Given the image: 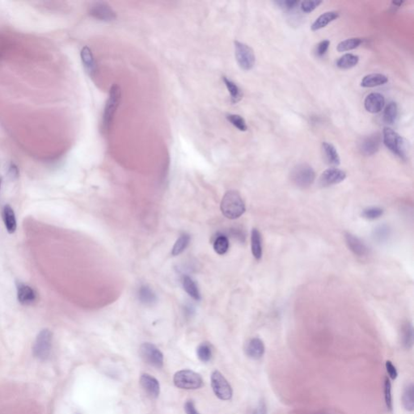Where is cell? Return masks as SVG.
<instances>
[{
  "label": "cell",
  "mask_w": 414,
  "mask_h": 414,
  "mask_svg": "<svg viewBox=\"0 0 414 414\" xmlns=\"http://www.w3.org/2000/svg\"><path fill=\"white\" fill-rule=\"evenodd\" d=\"M53 345V334L50 329H44L38 333L33 346L34 357L40 361L50 358Z\"/></svg>",
  "instance_id": "obj_4"
},
{
  "label": "cell",
  "mask_w": 414,
  "mask_h": 414,
  "mask_svg": "<svg viewBox=\"0 0 414 414\" xmlns=\"http://www.w3.org/2000/svg\"><path fill=\"white\" fill-rule=\"evenodd\" d=\"M184 312H185V316L187 317V318H190V317H192L193 315L194 314V307L191 304H188V305L185 306V308H184Z\"/></svg>",
  "instance_id": "obj_46"
},
{
  "label": "cell",
  "mask_w": 414,
  "mask_h": 414,
  "mask_svg": "<svg viewBox=\"0 0 414 414\" xmlns=\"http://www.w3.org/2000/svg\"><path fill=\"white\" fill-rule=\"evenodd\" d=\"M181 282H182L184 290H186V292L192 299L196 301L201 300L200 290H199V286L197 285L196 282L194 281L192 277H190L188 275H184L181 278Z\"/></svg>",
  "instance_id": "obj_26"
},
{
  "label": "cell",
  "mask_w": 414,
  "mask_h": 414,
  "mask_svg": "<svg viewBox=\"0 0 414 414\" xmlns=\"http://www.w3.org/2000/svg\"><path fill=\"white\" fill-rule=\"evenodd\" d=\"M339 17V13L338 11H326L325 13L320 15L312 24L311 29L312 31H318L320 29H324L327 26L328 24L331 22L334 21Z\"/></svg>",
  "instance_id": "obj_23"
},
{
  "label": "cell",
  "mask_w": 414,
  "mask_h": 414,
  "mask_svg": "<svg viewBox=\"0 0 414 414\" xmlns=\"http://www.w3.org/2000/svg\"><path fill=\"white\" fill-rule=\"evenodd\" d=\"M382 142V136L380 134H372L371 136L363 138L359 143L360 152L365 156H371L378 152Z\"/></svg>",
  "instance_id": "obj_13"
},
{
  "label": "cell",
  "mask_w": 414,
  "mask_h": 414,
  "mask_svg": "<svg viewBox=\"0 0 414 414\" xmlns=\"http://www.w3.org/2000/svg\"><path fill=\"white\" fill-rule=\"evenodd\" d=\"M322 2L321 0L303 1V2H301L300 8L304 13H310V12L314 11L315 9L317 8Z\"/></svg>",
  "instance_id": "obj_39"
},
{
  "label": "cell",
  "mask_w": 414,
  "mask_h": 414,
  "mask_svg": "<svg viewBox=\"0 0 414 414\" xmlns=\"http://www.w3.org/2000/svg\"><path fill=\"white\" fill-rule=\"evenodd\" d=\"M251 250L256 260H261L262 257V237L257 229L253 228L251 232Z\"/></svg>",
  "instance_id": "obj_24"
},
{
  "label": "cell",
  "mask_w": 414,
  "mask_h": 414,
  "mask_svg": "<svg viewBox=\"0 0 414 414\" xmlns=\"http://www.w3.org/2000/svg\"><path fill=\"white\" fill-rule=\"evenodd\" d=\"M316 172L307 164L295 166L290 172V180L293 184L300 189H307L314 183Z\"/></svg>",
  "instance_id": "obj_5"
},
{
  "label": "cell",
  "mask_w": 414,
  "mask_h": 414,
  "mask_svg": "<svg viewBox=\"0 0 414 414\" xmlns=\"http://www.w3.org/2000/svg\"><path fill=\"white\" fill-rule=\"evenodd\" d=\"M383 142L388 150L401 159L407 157V146L406 140L393 129L385 127L383 131Z\"/></svg>",
  "instance_id": "obj_3"
},
{
  "label": "cell",
  "mask_w": 414,
  "mask_h": 414,
  "mask_svg": "<svg viewBox=\"0 0 414 414\" xmlns=\"http://www.w3.org/2000/svg\"><path fill=\"white\" fill-rule=\"evenodd\" d=\"M253 414H267V406L263 400L260 401Z\"/></svg>",
  "instance_id": "obj_44"
},
{
  "label": "cell",
  "mask_w": 414,
  "mask_h": 414,
  "mask_svg": "<svg viewBox=\"0 0 414 414\" xmlns=\"http://www.w3.org/2000/svg\"><path fill=\"white\" fill-rule=\"evenodd\" d=\"M7 176L12 181L19 177V170H18L17 166L15 165V164H11L9 166L8 170H7Z\"/></svg>",
  "instance_id": "obj_43"
},
{
  "label": "cell",
  "mask_w": 414,
  "mask_h": 414,
  "mask_svg": "<svg viewBox=\"0 0 414 414\" xmlns=\"http://www.w3.org/2000/svg\"><path fill=\"white\" fill-rule=\"evenodd\" d=\"M328 414V413H325V412H320V413H316V414Z\"/></svg>",
  "instance_id": "obj_48"
},
{
  "label": "cell",
  "mask_w": 414,
  "mask_h": 414,
  "mask_svg": "<svg viewBox=\"0 0 414 414\" xmlns=\"http://www.w3.org/2000/svg\"><path fill=\"white\" fill-rule=\"evenodd\" d=\"M138 299L145 306H153L157 302V296L149 285L142 284L137 290Z\"/></svg>",
  "instance_id": "obj_20"
},
{
  "label": "cell",
  "mask_w": 414,
  "mask_h": 414,
  "mask_svg": "<svg viewBox=\"0 0 414 414\" xmlns=\"http://www.w3.org/2000/svg\"><path fill=\"white\" fill-rule=\"evenodd\" d=\"M176 387L186 390H195L203 385V378L198 373L190 370H182L176 373L173 378Z\"/></svg>",
  "instance_id": "obj_6"
},
{
  "label": "cell",
  "mask_w": 414,
  "mask_h": 414,
  "mask_svg": "<svg viewBox=\"0 0 414 414\" xmlns=\"http://www.w3.org/2000/svg\"><path fill=\"white\" fill-rule=\"evenodd\" d=\"M362 43V38L359 37H352L349 39L345 40L343 42H341L337 46V50L338 52H345V51H349V50H354V49L359 47Z\"/></svg>",
  "instance_id": "obj_33"
},
{
  "label": "cell",
  "mask_w": 414,
  "mask_h": 414,
  "mask_svg": "<svg viewBox=\"0 0 414 414\" xmlns=\"http://www.w3.org/2000/svg\"><path fill=\"white\" fill-rule=\"evenodd\" d=\"M229 240L227 236L223 234H218L214 238L213 248L214 252L218 255H224L229 249Z\"/></svg>",
  "instance_id": "obj_31"
},
{
  "label": "cell",
  "mask_w": 414,
  "mask_h": 414,
  "mask_svg": "<svg viewBox=\"0 0 414 414\" xmlns=\"http://www.w3.org/2000/svg\"><path fill=\"white\" fill-rule=\"evenodd\" d=\"M359 57L353 54H345L337 61V66L343 70H348L357 65Z\"/></svg>",
  "instance_id": "obj_30"
},
{
  "label": "cell",
  "mask_w": 414,
  "mask_h": 414,
  "mask_svg": "<svg viewBox=\"0 0 414 414\" xmlns=\"http://www.w3.org/2000/svg\"><path fill=\"white\" fill-rule=\"evenodd\" d=\"M388 82V78L384 74L374 73V74H367L362 78L361 81V87H379V86L384 85Z\"/></svg>",
  "instance_id": "obj_25"
},
{
  "label": "cell",
  "mask_w": 414,
  "mask_h": 414,
  "mask_svg": "<svg viewBox=\"0 0 414 414\" xmlns=\"http://www.w3.org/2000/svg\"><path fill=\"white\" fill-rule=\"evenodd\" d=\"M16 296L19 303L23 306H32L37 303L38 294L34 288L22 281H16Z\"/></svg>",
  "instance_id": "obj_11"
},
{
  "label": "cell",
  "mask_w": 414,
  "mask_h": 414,
  "mask_svg": "<svg viewBox=\"0 0 414 414\" xmlns=\"http://www.w3.org/2000/svg\"><path fill=\"white\" fill-rule=\"evenodd\" d=\"M222 81H223V83L227 87L229 93H230L231 103L236 104V103L239 102L243 97V92L240 87L227 77H222Z\"/></svg>",
  "instance_id": "obj_27"
},
{
  "label": "cell",
  "mask_w": 414,
  "mask_h": 414,
  "mask_svg": "<svg viewBox=\"0 0 414 414\" xmlns=\"http://www.w3.org/2000/svg\"><path fill=\"white\" fill-rule=\"evenodd\" d=\"M235 45V55L238 65L242 70H250L255 65L256 56L253 49L243 42L236 41Z\"/></svg>",
  "instance_id": "obj_7"
},
{
  "label": "cell",
  "mask_w": 414,
  "mask_h": 414,
  "mask_svg": "<svg viewBox=\"0 0 414 414\" xmlns=\"http://www.w3.org/2000/svg\"><path fill=\"white\" fill-rule=\"evenodd\" d=\"M398 117V106L397 103L391 101L386 106L384 113V121L388 125H393Z\"/></svg>",
  "instance_id": "obj_32"
},
{
  "label": "cell",
  "mask_w": 414,
  "mask_h": 414,
  "mask_svg": "<svg viewBox=\"0 0 414 414\" xmlns=\"http://www.w3.org/2000/svg\"><path fill=\"white\" fill-rule=\"evenodd\" d=\"M346 178V173L339 168H331L325 170L319 179V184L323 188L338 185Z\"/></svg>",
  "instance_id": "obj_12"
},
{
  "label": "cell",
  "mask_w": 414,
  "mask_h": 414,
  "mask_svg": "<svg viewBox=\"0 0 414 414\" xmlns=\"http://www.w3.org/2000/svg\"><path fill=\"white\" fill-rule=\"evenodd\" d=\"M226 118L231 125H233L234 127L237 128L239 131H246L248 130L246 122L241 116L238 115V114H227Z\"/></svg>",
  "instance_id": "obj_36"
},
{
  "label": "cell",
  "mask_w": 414,
  "mask_h": 414,
  "mask_svg": "<svg viewBox=\"0 0 414 414\" xmlns=\"http://www.w3.org/2000/svg\"><path fill=\"white\" fill-rule=\"evenodd\" d=\"M91 16L104 22H112L117 19V13L108 2L97 1L91 5L89 8Z\"/></svg>",
  "instance_id": "obj_10"
},
{
  "label": "cell",
  "mask_w": 414,
  "mask_h": 414,
  "mask_svg": "<svg viewBox=\"0 0 414 414\" xmlns=\"http://www.w3.org/2000/svg\"><path fill=\"white\" fill-rule=\"evenodd\" d=\"M383 214H384V209L379 207H369L365 209L362 213V217L369 220L377 219Z\"/></svg>",
  "instance_id": "obj_38"
},
{
  "label": "cell",
  "mask_w": 414,
  "mask_h": 414,
  "mask_svg": "<svg viewBox=\"0 0 414 414\" xmlns=\"http://www.w3.org/2000/svg\"><path fill=\"white\" fill-rule=\"evenodd\" d=\"M275 3L279 7L284 9V10H293L299 5V1L296 0H285V1H277Z\"/></svg>",
  "instance_id": "obj_40"
},
{
  "label": "cell",
  "mask_w": 414,
  "mask_h": 414,
  "mask_svg": "<svg viewBox=\"0 0 414 414\" xmlns=\"http://www.w3.org/2000/svg\"><path fill=\"white\" fill-rule=\"evenodd\" d=\"M211 387L214 394L222 401H230L233 395L231 385L219 371H214L211 375Z\"/></svg>",
  "instance_id": "obj_8"
},
{
  "label": "cell",
  "mask_w": 414,
  "mask_h": 414,
  "mask_svg": "<svg viewBox=\"0 0 414 414\" xmlns=\"http://www.w3.org/2000/svg\"><path fill=\"white\" fill-rule=\"evenodd\" d=\"M190 240H191V238H190L189 234H181V236H179L177 241L175 242L173 247H172V252H171L172 256L177 257V256H179L183 253L184 251L186 250L187 247L189 246Z\"/></svg>",
  "instance_id": "obj_29"
},
{
  "label": "cell",
  "mask_w": 414,
  "mask_h": 414,
  "mask_svg": "<svg viewBox=\"0 0 414 414\" xmlns=\"http://www.w3.org/2000/svg\"><path fill=\"white\" fill-rule=\"evenodd\" d=\"M401 343L402 346L407 350L412 349L414 346V326L410 321H406L401 326Z\"/></svg>",
  "instance_id": "obj_21"
},
{
  "label": "cell",
  "mask_w": 414,
  "mask_h": 414,
  "mask_svg": "<svg viewBox=\"0 0 414 414\" xmlns=\"http://www.w3.org/2000/svg\"><path fill=\"white\" fill-rule=\"evenodd\" d=\"M385 366L386 370H387V372H388L390 379H393V380L397 379V376H398V372H397V368H396V366L393 365V362L389 361V360H388V361L386 362Z\"/></svg>",
  "instance_id": "obj_42"
},
{
  "label": "cell",
  "mask_w": 414,
  "mask_h": 414,
  "mask_svg": "<svg viewBox=\"0 0 414 414\" xmlns=\"http://www.w3.org/2000/svg\"><path fill=\"white\" fill-rule=\"evenodd\" d=\"M121 98H122L121 87L118 84H113L109 90V98L106 101L104 113H103L102 129L105 133H107L111 127L114 114L121 102Z\"/></svg>",
  "instance_id": "obj_2"
},
{
  "label": "cell",
  "mask_w": 414,
  "mask_h": 414,
  "mask_svg": "<svg viewBox=\"0 0 414 414\" xmlns=\"http://www.w3.org/2000/svg\"><path fill=\"white\" fill-rule=\"evenodd\" d=\"M2 177H1V176H0V189H1V186H2Z\"/></svg>",
  "instance_id": "obj_47"
},
{
  "label": "cell",
  "mask_w": 414,
  "mask_h": 414,
  "mask_svg": "<svg viewBox=\"0 0 414 414\" xmlns=\"http://www.w3.org/2000/svg\"><path fill=\"white\" fill-rule=\"evenodd\" d=\"M221 211L228 219H236L245 212V204L240 194L236 190H229L221 201Z\"/></svg>",
  "instance_id": "obj_1"
},
{
  "label": "cell",
  "mask_w": 414,
  "mask_h": 414,
  "mask_svg": "<svg viewBox=\"0 0 414 414\" xmlns=\"http://www.w3.org/2000/svg\"><path fill=\"white\" fill-rule=\"evenodd\" d=\"M139 353L144 362L150 366L161 368L164 365V355L155 345L143 343L140 346Z\"/></svg>",
  "instance_id": "obj_9"
},
{
  "label": "cell",
  "mask_w": 414,
  "mask_h": 414,
  "mask_svg": "<svg viewBox=\"0 0 414 414\" xmlns=\"http://www.w3.org/2000/svg\"><path fill=\"white\" fill-rule=\"evenodd\" d=\"M185 410H186V414H199L194 406V402L191 401L186 402Z\"/></svg>",
  "instance_id": "obj_45"
},
{
  "label": "cell",
  "mask_w": 414,
  "mask_h": 414,
  "mask_svg": "<svg viewBox=\"0 0 414 414\" xmlns=\"http://www.w3.org/2000/svg\"><path fill=\"white\" fill-rule=\"evenodd\" d=\"M390 228H389L388 225H380V226L376 227L374 230L373 238L377 242H384V241L388 240V237L390 236Z\"/></svg>",
  "instance_id": "obj_35"
},
{
  "label": "cell",
  "mask_w": 414,
  "mask_h": 414,
  "mask_svg": "<svg viewBox=\"0 0 414 414\" xmlns=\"http://www.w3.org/2000/svg\"><path fill=\"white\" fill-rule=\"evenodd\" d=\"M345 240L348 249L357 257H366L369 254L368 247L366 246L361 239L354 236L353 234L346 232L345 233Z\"/></svg>",
  "instance_id": "obj_14"
},
{
  "label": "cell",
  "mask_w": 414,
  "mask_h": 414,
  "mask_svg": "<svg viewBox=\"0 0 414 414\" xmlns=\"http://www.w3.org/2000/svg\"><path fill=\"white\" fill-rule=\"evenodd\" d=\"M2 218L7 232L9 234L15 233L17 228V221L13 208L9 204H6L2 207Z\"/></svg>",
  "instance_id": "obj_19"
},
{
  "label": "cell",
  "mask_w": 414,
  "mask_h": 414,
  "mask_svg": "<svg viewBox=\"0 0 414 414\" xmlns=\"http://www.w3.org/2000/svg\"><path fill=\"white\" fill-rule=\"evenodd\" d=\"M140 384L145 393L151 399H156L160 393V386L159 381L155 378L148 374H143L140 377Z\"/></svg>",
  "instance_id": "obj_15"
},
{
  "label": "cell",
  "mask_w": 414,
  "mask_h": 414,
  "mask_svg": "<svg viewBox=\"0 0 414 414\" xmlns=\"http://www.w3.org/2000/svg\"><path fill=\"white\" fill-rule=\"evenodd\" d=\"M323 155L327 164L332 166H338L340 164L341 159L338 150L332 143L324 142L322 143Z\"/></svg>",
  "instance_id": "obj_22"
},
{
  "label": "cell",
  "mask_w": 414,
  "mask_h": 414,
  "mask_svg": "<svg viewBox=\"0 0 414 414\" xmlns=\"http://www.w3.org/2000/svg\"><path fill=\"white\" fill-rule=\"evenodd\" d=\"M80 58L83 68L88 75L94 77L97 71V66L92 55V50L88 46H84L80 51Z\"/></svg>",
  "instance_id": "obj_18"
},
{
  "label": "cell",
  "mask_w": 414,
  "mask_h": 414,
  "mask_svg": "<svg viewBox=\"0 0 414 414\" xmlns=\"http://www.w3.org/2000/svg\"><path fill=\"white\" fill-rule=\"evenodd\" d=\"M329 46H330V42L329 40H324L322 42H320L316 46V55L320 58L324 57L325 54L327 53L328 50H329Z\"/></svg>",
  "instance_id": "obj_41"
},
{
  "label": "cell",
  "mask_w": 414,
  "mask_h": 414,
  "mask_svg": "<svg viewBox=\"0 0 414 414\" xmlns=\"http://www.w3.org/2000/svg\"><path fill=\"white\" fill-rule=\"evenodd\" d=\"M385 99L382 94L372 92L366 96L364 100V107L366 111L371 114H378L384 109Z\"/></svg>",
  "instance_id": "obj_17"
},
{
  "label": "cell",
  "mask_w": 414,
  "mask_h": 414,
  "mask_svg": "<svg viewBox=\"0 0 414 414\" xmlns=\"http://www.w3.org/2000/svg\"><path fill=\"white\" fill-rule=\"evenodd\" d=\"M402 404L405 410L412 412L414 410V386L412 383L405 387L402 394Z\"/></svg>",
  "instance_id": "obj_28"
},
{
  "label": "cell",
  "mask_w": 414,
  "mask_h": 414,
  "mask_svg": "<svg viewBox=\"0 0 414 414\" xmlns=\"http://www.w3.org/2000/svg\"><path fill=\"white\" fill-rule=\"evenodd\" d=\"M384 399L386 407L389 411L393 410V396H392V384L388 377L384 379Z\"/></svg>",
  "instance_id": "obj_37"
},
{
  "label": "cell",
  "mask_w": 414,
  "mask_h": 414,
  "mask_svg": "<svg viewBox=\"0 0 414 414\" xmlns=\"http://www.w3.org/2000/svg\"><path fill=\"white\" fill-rule=\"evenodd\" d=\"M197 355L202 362H209L212 357V349L210 345L208 343H203L199 345L197 349Z\"/></svg>",
  "instance_id": "obj_34"
},
{
  "label": "cell",
  "mask_w": 414,
  "mask_h": 414,
  "mask_svg": "<svg viewBox=\"0 0 414 414\" xmlns=\"http://www.w3.org/2000/svg\"><path fill=\"white\" fill-rule=\"evenodd\" d=\"M244 351L248 357L253 360H258L264 355L266 348L262 339L253 338L248 342L244 347Z\"/></svg>",
  "instance_id": "obj_16"
}]
</instances>
